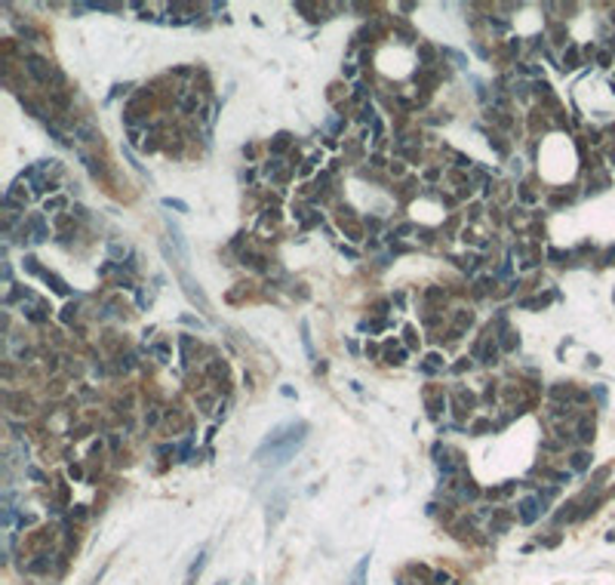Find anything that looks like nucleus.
<instances>
[{
  "instance_id": "1",
  "label": "nucleus",
  "mask_w": 615,
  "mask_h": 585,
  "mask_svg": "<svg viewBox=\"0 0 615 585\" xmlns=\"http://www.w3.org/2000/svg\"><path fill=\"white\" fill-rule=\"evenodd\" d=\"M308 441V422H286V425H277L265 441H262V447L255 450V462H262V465H286L295 453H298V447Z\"/></svg>"
},
{
  "instance_id": "2",
  "label": "nucleus",
  "mask_w": 615,
  "mask_h": 585,
  "mask_svg": "<svg viewBox=\"0 0 615 585\" xmlns=\"http://www.w3.org/2000/svg\"><path fill=\"white\" fill-rule=\"evenodd\" d=\"M520 518H523L526 524H532V521L539 518V499H535V496H529V499L520 502Z\"/></svg>"
},
{
  "instance_id": "3",
  "label": "nucleus",
  "mask_w": 615,
  "mask_h": 585,
  "mask_svg": "<svg viewBox=\"0 0 615 585\" xmlns=\"http://www.w3.org/2000/svg\"><path fill=\"white\" fill-rule=\"evenodd\" d=\"M301 342H304V351H308V357H314V348H311V336H308V321H301Z\"/></svg>"
},
{
  "instance_id": "4",
  "label": "nucleus",
  "mask_w": 615,
  "mask_h": 585,
  "mask_svg": "<svg viewBox=\"0 0 615 585\" xmlns=\"http://www.w3.org/2000/svg\"><path fill=\"white\" fill-rule=\"evenodd\" d=\"M163 207L178 210V213H188V204H185V201H172V198H166V201H163Z\"/></svg>"
}]
</instances>
